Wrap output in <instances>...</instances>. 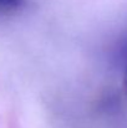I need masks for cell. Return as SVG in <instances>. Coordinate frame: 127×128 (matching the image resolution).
I'll return each instance as SVG.
<instances>
[{
	"label": "cell",
	"mask_w": 127,
	"mask_h": 128,
	"mask_svg": "<svg viewBox=\"0 0 127 128\" xmlns=\"http://www.w3.org/2000/svg\"><path fill=\"white\" fill-rule=\"evenodd\" d=\"M26 0H0V19L16 15L26 6Z\"/></svg>",
	"instance_id": "cell-1"
},
{
	"label": "cell",
	"mask_w": 127,
	"mask_h": 128,
	"mask_svg": "<svg viewBox=\"0 0 127 128\" xmlns=\"http://www.w3.org/2000/svg\"><path fill=\"white\" fill-rule=\"evenodd\" d=\"M123 91H125V93L127 96V65L126 68H125V74H123Z\"/></svg>",
	"instance_id": "cell-2"
}]
</instances>
